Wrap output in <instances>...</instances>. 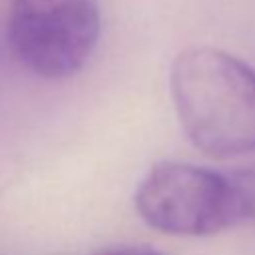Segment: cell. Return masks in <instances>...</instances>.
Listing matches in <instances>:
<instances>
[{
  "label": "cell",
  "mask_w": 255,
  "mask_h": 255,
  "mask_svg": "<svg viewBox=\"0 0 255 255\" xmlns=\"http://www.w3.org/2000/svg\"><path fill=\"white\" fill-rule=\"evenodd\" d=\"M92 255H165V253L145 245H120V247H106V249L94 251Z\"/></svg>",
  "instance_id": "cell-4"
},
{
  "label": "cell",
  "mask_w": 255,
  "mask_h": 255,
  "mask_svg": "<svg viewBox=\"0 0 255 255\" xmlns=\"http://www.w3.org/2000/svg\"><path fill=\"white\" fill-rule=\"evenodd\" d=\"M135 209L149 227L181 237L253 227L255 171L159 161L137 185Z\"/></svg>",
  "instance_id": "cell-2"
},
{
  "label": "cell",
  "mask_w": 255,
  "mask_h": 255,
  "mask_svg": "<svg viewBox=\"0 0 255 255\" xmlns=\"http://www.w3.org/2000/svg\"><path fill=\"white\" fill-rule=\"evenodd\" d=\"M6 38L22 68L62 80L84 68L98 46L96 0H10Z\"/></svg>",
  "instance_id": "cell-3"
},
{
  "label": "cell",
  "mask_w": 255,
  "mask_h": 255,
  "mask_svg": "<svg viewBox=\"0 0 255 255\" xmlns=\"http://www.w3.org/2000/svg\"><path fill=\"white\" fill-rule=\"evenodd\" d=\"M179 124L205 155L255 153V70L213 46L181 50L169 72Z\"/></svg>",
  "instance_id": "cell-1"
}]
</instances>
